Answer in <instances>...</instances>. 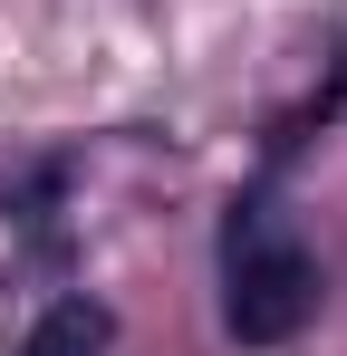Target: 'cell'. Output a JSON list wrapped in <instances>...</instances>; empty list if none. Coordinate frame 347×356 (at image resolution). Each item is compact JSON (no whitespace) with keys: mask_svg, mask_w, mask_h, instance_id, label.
I'll return each instance as SVG.
<instances>
[{"mask_svg":"<svg viewBox=\"0 0 347 356\" xmlns=\"http://www.w3.org/2000/svg\"><path fill=\"white\" fill-rule=\"evenodd\" d=\"M213 260H222V327H231V347H251V356H270L289 347L309 318H318V250L299 241V222L280 212V193H231V212H222V241H213Z\"/></svg>","mask_w":347,"mask_h":356,"instance_id":"1","label":"cell"},{"mask_svg":"<svg viewBox=\"0 0 347 356\" xmlns=\"http://www.w3.org/2000/svg\"><path fill=\"white\" fill-rule=\"evenodd\" d=\"M116 347V308L107 298H49L39 318H29V337H20V356H107Z\"/></svg>","mask_w":347,"mask_h":356,"instance_id":"2","label":"cell"}]
</instances>
